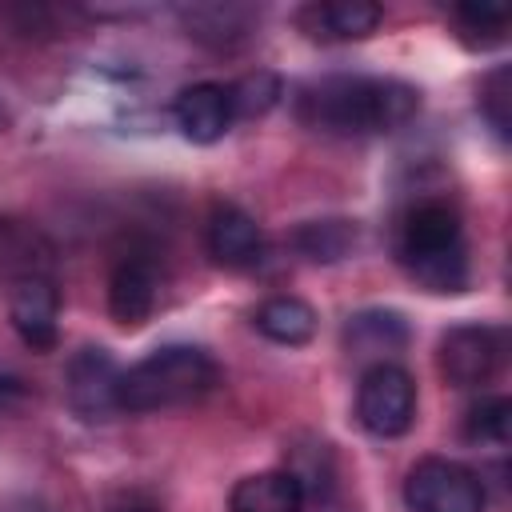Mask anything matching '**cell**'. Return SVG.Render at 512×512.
<instances>
[{
    "label": "cell",
    "mask_w": 512,
    "mask_h": 512,
    "mask_svg": "<svg viewBox=\"0 0 512 512\" xmlns=\"http://www.w3.org/2000/svg\"><path fill=\"white\" fill-rule=\"evenodd\" d=\"M420 112V92L392 76H324L300 88V124L328 136H380Z\"/></svg>",
    "instance_id": "1"
},
{
    "label": "cell",
    "mask_w": 512,
    "mask_h": 512,
    "mask_svg": "<svg viewBox=\"0 0 512 512\" xmlns=\"http://www.w3.org/2000/svg\"><path fill=\"white\" fill-rule=\"evenodd\" d=\"M396 260L428 292L440 296L464 292L472 268H468L460 212L440 196H424L408 204L396 220Z\"/></svg>",
    "instance_id": "2"
},
{
    "label": "cell",
    "mask_w": 512,
    "mask_h": 512,
    "mask_svg": "<svg viewBox=\"0 0 512 512\" xmlns=\"http://www.w3.org/2000/svg\"><path fill=\"white\" fill-rule=\"evenodd\" d=\"M220 380L216 360L196 344H164L120 372V412H168L200 404Z\"/></svg>",
    "instance_id": "3"
},
{
    "label": "cell",
    "mask_w": 512,
    "mask_h": 512,
    "mask_svg": "<svg viewBox=\"0 0 512 512\" xmlns=\"http://www.w3.org/2000/svg\"><path fill=\"white\" fill-rule=\"evenodd\" d=\"M404 504L412 512H484V476L448 456H424L404 476Z\"/></svg>",
    "instance_id": "4"
},
{
    "label": "cell",
    "mask_w": 512,
    "mask_h": 512,
    "mask_svg": "<svg viewBox=\"0 0 512 512\" xmlns=\"http://www.w3.org/2000/svg\"><path fill=\"white\" fill-rule=\"evenodd\" d=\"M356 420L372 432V436H404L416 420V384L412 376L388 360V364H368L360 372V388H356Z\"/></svg>",
    "instance_id": "5"
},
{
    "label": "cell",
    "mask_w": 512,
    "mask_h": 512,
    "mask_svg": "<svg viewBox=\"0 0 512 512\" xmlns=\"http://www.w3.org/2000/svg\"><path fill=\"white\" fill-rule=\"evenodd\" d=\"M508 356V336L496 324H456L440 336L436 364L448 384L456 388H480L488 384Z\"/></svg>",
    "instance_id": "6"
},
{
    "label": "cell",
    "mask_w": 512,
    "mask_h": 512,
    "mask_svg": "<svg viewBox=\"0 0 512 512\" xmlns=\"http://www.w3.org/2000/svg\"><path fill=\"white\" fill-rule=\"evenodd\" d=\"M120 364L112 360V352L104 348H80L72 352L68 368H64V396L68 408L80 420H108L112 412H120Z\"/></svg>",
    "instance_id": "7"
},
{
    "label": "cell",
    "mask_w": 512,
    "mask_h": 512,
    "mask_svg": "<svg viewBox=\"0 0 512 512\" xmlns=\"http://www.w3.org/2000/svg\"><path fill=\"white\" fill-rule=\"evenodd\" d=\"M160 296V272L156 260L144 252H128L116 260L112 276H108V312L116 316V324L136 328L152 316Z\"/></svg>",
    "instance_id": "8"
},
{
    "label": "cell",
    "mask_w": 512,
    "mask_h": 512,
    "mask_svg": "<svg viewBox=\"0 0 512 512\" xmlns=\"http://www.w3.org/2000/svg\"><path fill=\"white\" fill-rule=\"evenodd\" d=\"M8 316H12V328L16 336L32 348V352H52L56 348V316H60V292L48 276H24L16 288H12V300H8Z\"/></svg>",
    "instance_id": "9"
},
{
    "label": "cell",
    "mask_w": 512,
    "mask_h": 512,
    "mask_svg": "<svg viewBox=\"0 0 512 512\" xmlns=\"http://www.w3.org/2000/svg\"><path fill=\"white\" fill-rule=\"evenodd\" d=\"M172 120H176V128H180L192 144H216V140L232 128V120H236L228 84L200 80V84L180 88L176 100H172Z\"/></svg>",
    "instance_id": "10"
},
{
    "label": "cell",
    "mask_w": 512,
    "mask_h": 512,
    "mask_svg": "<svg viewBox=\"0 0 512 512\" xmlns=\"http://www.w3.org/2000/svg\"><path fill=\"white\" fill-rule=\"evenodd\" d=\"M344 352L352 360H368V364H388L396 352L408 348V320L392 308H364L352 312L344 320Z\"/></svg>",
    "instance_id": "11"
},
{
    "label": "cell",
    "mask_w": 512,
    "mask_h": 512,
    "mask_svg": "<svg viewBox=\"0 0 512 512\" xmlns=\"http://www.w3.org/2000/svg\"><path fill=\"white\" fill-rule=\"evenodd\" d=\"M204 240H208L212 260L224 264V268H256L264 260V232L236 204H216L212 208Z\"/></svg>",
    "instance_id": "12"
},
{
    "label": "cell",
    "mask_w": 512,
    "mask_h": 512,
    "mask_svg": "<svg viewBox=\"0 0 512 512\" xmlns=\"http://www.w3.org/2000/svg\"><path fill=\"white\" fill-rule=\"evenodd\" d=\"M384 8L372 0H332L300 12V24L316 40H364L380 28Z\"/></svg>",
    "instance_id": "13"
},
{
    "label": "cell",
    "mask_w": 512,
    "mask_h": 512,
    "mask_svg": "<svg viewBox=\"0 0 512 512\" xmlns=\"http://www.w3.org/2000/svg\"><path fill=\"white\" fill-rule=\"evenodd\" d=\"M304 488L288 468H268L236 480L228 512H304Z\"/></svg>",
    "instance_id": "14"
},
{
    "label": "cell",
    "mask_w": 512,
    "mask_h": 512,
    "mask_svg": "<svg viewBox=\"0 0 512 512\" xmlns=\"http://www.w3.org/2000/svg\"><path fill=\"white\" fill-rule=\"evenodd\" d=\"M256 328L260 336H268L272 344H308L316 336V308L300 296H268L260 308H256Z\"/></svg>",
    "instance_id": "15"
},
{
    "label": "cell",
    "mask_w": 512,
    "mask_h": 512,
    "mask_svg": "<svg viewBox=\"0 0 512 512\" xmlns=\"http://www.w3.org/2000/svg\"><path fill=\"white\" fill-rule=\"evenodd\" d=\"M296 252L316 260V264H332V260H344L356 244V224L352 220H308L296 228L292 236Z\"/></svg>",
    "instance_id": "16"
},
{
    "label": "cell",
    "mask_w": 512,
    "mask_h": 512,
    "mask_svg": "<svg viewBox=\"0 0 512 512\" xmlns=\"http://www.w3.org/2000/svg\"><path fill=\"white\" fill-rule=\"evenodd\" d=\"M512 432V400L508 396H480L468 412H464V436L472 444H508Z\"/></svg>",
    "instance_id": "17"
},
{
    "label": "cell",
    "mask_w": 512,
    "mask_h": 512,
    "mask_svg": "<svg viewBox=\"0 0 512 512\" xmlns=\"http://www.w3.org/2000/svg\"><path fill=\"white\" fill-rule=\"evenodd\" d=\"M228 96H232V112H236V120L264 116V112L280 100V80H276L272 72H248L244 80L228 84Z\"/></svg>",
    "instance_id": "18"
},
{
    "label": "cell",
    "mask_w": 512,
    "mask_h": 512,
    "mask_svg": "<svg viewBox=\"0 0 512 512\" xmlns=\"http://www.w3.org/2000/svg\"><path fill=\"white\" fill-rule=\"evenodd\" d=\"M452 16H456V28H460V36H464L468 44L488 48V44L504 40L508 8H496V4H464V8H456Z\"/></svg>",
    "instance_id": "19"
},
{
    "label": "cell",
    "mask_w": 512,
    "mask_h": 512,
    "mask_svg": "<svg viewBox=\"0 0 512 512\" xmlns=\"http://www.w3.org/2000/svg\"><path fill=\"white\" fill-rule=\"evenodd\" d=\"M480 112L488 120V128L504 140L508 136V68H496L484 76L480 84Z\"/></svg>",
    "instance_id": "20"
},
{
    "label": "cell",
    "mask_w": 512,
    "mask_h": 512,
    "mask_svg": "<svg viewBox=\"0 0 512 512\" xmlns=\"http://www.w3.org/2000/svg\"><path fill=\"white\" fill-rule=\"evenodd\" d=\"M120 512H160V508H148V504H132V508H120Z\"/></svg>",
    "instance_id": "21"
}]
</instances>
